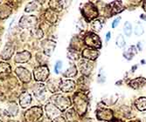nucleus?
Segmentation results:
<instances>
[{
	"instance_id": "1",
	"label": "nucleus",
	"mask_w": 146,
	"mask_h": 122,
	"mask_svg": "<svg viewBox=\"0 0 146 122\" xmlns=\"http://www.w3.org/2000/svg\"><path fill=\"white\" fill-rule=\"evenodd\" d=\"M74 108L76 112L80 115L84 114L87 111V107H88L87 97L82 93H77L74 96Z\"/></svg>"
},
{
	"instance_id": "2",
	"label": "nucleus",
	"mask_w": 146,
	"mask_h": 122,
	"mask_svg": "<svg viewBox=\"0 0 146 122\" xmlns=\"http://www.w3.org/2000/svg\"><path fill=\"white\" fill-rule=\"evenodd\" d=\"M82 11V14L87 21H91L98 16V11L96 6L90 2L86 3L83 5Z\"/></svg>"
},
{
	"instance_id": "3",
	"label": "nucleus",
	"mask_w": 146,
	"mask_h": 122,
	"mask_svg": "<svg viewBox=\"0 0 146 122\" xmlns=\"http://www.w3.org/2000/svg\"><path fill=\"white\" fill-rule=\"evenodd\" d=\"M84 43L95 49H100L102 47V44H101V39L100 38L93 32H88L85 38H84Z\"/></svg>"
},
{
	"instance_id": "4",
	"label": "nucleus",
	"mask_w": 146,
	"mask_h": 122,
	"mask_svg": "<svg viewBox=\"0 0 146 122\" xmlns=\"http://www.w3.org/2000/svg\"><path fill=\"white\" fill-rule=\"evenodd\" d=\"M52 101L55 104V106L60 108V110H65L71 105V101L69 100V98L66 97V96H62L60 94H58V95H55L54 97L52 98Z\"/></svg>"
},
{
	"instance_id": "5",
	"label": "nucleus",
	"mask_w": 146,
	"mask_h": 122,
	"mask_svg": "<svg viewBox=\"0 0 146 122\" xmlns=\"http://www.w3.org/2000/svg\"><path fill=\"white\" fill-rule=\"evenodd\" d=\"M33 74H34V78L36 80L45 81L49 75V69H48V67L46 65L39 66L35 69V71L33 72Z\"/></svg>"
},
{
	"instance_id": "6",
	"label": "nucleus",
	"mask_w": 146,
	"mask_h": 122,
	"mask_svg": "<svg viewBox=\"0 0 146 122\" xmlns=\"http://www.w3.org/2000/svg\"><path fill=\"white\" fill-rule=\"evenodd\" d=\"M79 68L83 75L88 76L91 73L93 68H94V65L92 62H90V60L82 59L79 61Z\"/></svg>"
},
{
	"instance_id": "7",
	"label": "nucleus",
	"mask_w": 146,
	"mask_h": 122,
	"mask_svg": "<svg viewBox=\"0 0 146 122\" xmlns=\"http://www.w3.org/2000/svg\"><path fill=\"white\" fill-rule=\"evenodd\" d=\"M96 116L99 120H104V121H110L113 119V112L110 109H102L99 110L96 113Z\"/></svg>"
},
{
	"instance_id": "8",
	"label": "nucleus",
	"mask_w": 146,
	"mask_h": 122,
	"mask_svg": "<svg viewBox=\"0 0 146 122\" xmlns=\"http://www.w3.org/2000/svg\"><path fill=\"white\" fill-rule=\"evenodd\" d=\"M99 56V51L96 49L86 48L82 51V57L88 60H95Z\"/></svg>"
},
{
	"instance_id": "9",
	"label": "nucleus",
	"mask_w": 146,
	"mask_h": 122,
	"mask_svg": "<svg viewBox=\"0 0 146 122\" xmlns=\"http://www.w3.org/2000/svg\"><path fill=\"white\" fill-rule=\"evenodd\" d=\"M37 22V18L33 16H24L20 20H19V25L23 28H28L30 26L35 25Z\"/></svg>"
},
{
	"instance_id": "10",
	"label": "nucleus",
	"mask_w": 146,
	"mask_h": 122,
	"mask_svg": "<svg viewBox=\"0 0 146 122\" xmlns=\"http://www.w3.org/2000/svg\"><path fill=\"white\" fill-rule=\"evenodd\" d=\"M75 87V83L74 81L73 80H69V79H67V80H61L60 82V89L64 92H72L74 91Z\"/></svg>"
},
{
	"instance_id": "11",
	"label": "nucleus",
	"mask_w": 146,
	"mask_h": 122,
	"mask_svg": "<svg viewBox=\"0 0 146 122\" xmlns=\"http://www.w3.org/2000/svg\"><path fill=\"white\" fill-rule=\"evenodd\" d=\"M108 9L110 10V14L111 16L116 14V13H119L121 12L123 10V3L120 2V1H115V2H112L111 4H110L108 5Z\"/></svg>"
},
{
	"instance_id": "12",
	"label": "nucleus",
	"mask_w": 146,
	"mask_h": 122,
	"mask_svg": "<svg viewBox=\"0 0 146 122\" xmlns=\"http://www.w3.org/2000/svg\"><path fill=\"white\" fill-rule=\"evenodd\" d=\"M145 84H146V78L143 77H139V78H136L134 79H132L129 82V86L133 89H140Z\"/></svg>"
},
{
	"instance_id": "13",
	"label": "nucleus",
	"mask_w": 146,
	"mask_h": 122,
	"mask_svg": "<svg viewBox=\"0 0 146 122\" xmlns=\"http://www.w3.org/2000/svg\"><path fill=\"white\" fill-rule=\"evenodd\" d=\"M16 73H17V74L19 75V77L20 78L21 80L25 81V82H28V81H30L31 75H30V73L27 70H25L24 68H17Z\"/></svg>"
},
{
	"instance_id": "14",
	"label": "nucleus",
	"mask_w": 146,
	"mask_h": 122,
	"mask_svg": "<svg viewBox=\"0 0 146 122\" xmlns=\"http://www.w3.org/2000/svg\"><path fill=\"white\" fill-rule=\"evenodd\" d=\"M43 43H44L43 48H44L46 54L48 56H50L55 48V43L52 42V41H50V40H46V41H44Z\"/></svg>"
},
{
	"instance_id": "15",
	"label": "nucleus",
	"mask_w": 146,
	"mask_h": 122,
	"mask_svg": "<svg viewBox=\"0 0 146 122\" xmlns=\"http://www.w3.org/2000/svg\"><path fill=\"white\" fill-rule=\"evenodd\" d=\"M46 109L47 115H48L49 118H54V117L59 115V113H60V111L57 109V107L54 106H52V105H51V104L46 106Z\"/></svg>"
},
{
	"instance_id": "16",
	"label": "nucleus",
	"mask_w": 146,
	"mask_h": 122,
	"mask_svg": "<svg viewBox=\"0 0 146 122\" xmlns=\"http://www.w3.org/2000/svg\"><path fill=\"white\" fill-rule=\"evenodd\" d=\"M137 48H136V46H130L126 51H124V53H123V56H124V58L126 59H128V60H130V59H133V57L136 55L137 54Z\"/></svg>"
},
{
	"instance_id": "17",
	"label": "nucleus",
	"mask_w": 146,
	"mask_h": 122,
	"mask_svg": "<svg viewBox=\"0 0 146 122\" xmlns=\"http://www.w3.org/2000/svg\"><path fill=\"white\" fill-rule=\"evenodd\" d=\"M30 53L27 52V51H23L21 53H19L17 57H16V61L17 62H19V63H24V62H26L30 59Z\"/></svg>"
},
{
	"instance_id": "18",
	"label": "nucleus",
	"mask_w": 146,
	"mask_h": 122,
	"mask_svg": "<svg viewBox=\"0 0 146 122\" xmlns=\"http://www.w3.org/2000/svg\"><path fill=\"white\" fill-rule=\"evenodd\" d=\"M135 106L139 111H145L146 110V98L142 97L136 100Z\"/></svg>"
},
{
	"instance_id": "19",
	"label": "nucleus",
	"mask_w": 146,
	"mask_h": 122,
	"mask_svg": "<svg viewBox=\"0 0 146 122\" xmlns=\"http://www.w3.org/2000/svg\"><path fill=\"white\" fill-rule=\"evenodd\" d=\"M20 101V105L22 107H25L27 105H29L31 103V96L28 93H24L22 94V96L19 100Z\"/></svg>"
},
{
	"instance_id": "20",
	"label": "nucleus",
	"mask_w": 146,
	"mask_h": 122,
	"mask_svg": "<svg viewBox=\"0 0 146 122\" xmlns=\"http://www.w3.org/2000/svg\"><path fill=\"white\" fill-rule=\"evenodd\" d=\"M13 51H14L13 50V47L11 45H8L7 46H5V51H3L2 58L5 59H9L11 57V54L13 53Z\"/></svg>"
},
{
	"instance_id": "21",
	"label": "nucleus",
	"mask_w": 146,
	"mask_h": 122,
	"mask_svg": "<svg viewBox=\"0 0 146 122\" xmlns=\"http://www.w3.org/2000/svg\"><path fill=\"white\" fill-rule=\"evenodd\" d=\"M91 28L93 31L99 32L102 28V22L99 19H96L91 23Z\"/></svg>"
},
{
	"instance_id": "22",
	"label": "nucleus",
	"mask_w": 146,
	"mask_h": 122,
	"mask_svg": "<svg viewBox=\"0 0 146 122\" xmlns=\"http://www.w3.org/2000/svg\"><path fill=\"white\" fill-rule=\"evenodd\" d=\"M77 74V68H76V66L75 65H72L70 66L69 68L66 71V73H64V75L66 77H74L75 75Z\"/></svg>"
},
{
	"instance_id": "23",
	"label": "nucleus",
	"mask_w": 146,
	"mask_h": 122,
	"mask_svg": "<svg viewBox=\"0 0 146 122\" xmlns=\"http://www.w3.org/2000/svg\"><path fill=\"white\" fill-rule=\"evenodd\" d=\"M11 72V67L8 64L5 63H0V74L2 73H9Z\"/></svg>"
},
{
	"instance_id": "24",
	"label": "nucleus",
	"mask_w": 146,
	"mask_h": 122,
	"mask_svg": "<svg viewBox=\"0 0 146 122\" xmlns=\"http://www.w3.org/2000/svg\"><path fill=\"white\" fill-rule=\"evenodd\" d=\"M123 32L126 36L129 37L132 32V25L129 22H125L124 26H123Z\"/></svg>"
},
{
	"instance_id": "25",
	"label": "nucleus",
	"mask_w": 146,
	"mask_h": 122,
	"mask_svg": "<svg viewBox=\"0 0 146 122\" xmlns=\"http://www.w3.org/2000/svg\"><path fill=\"white\" fill-rule=\"evenodd\" d=\"M50 6L52 9L54 10H56V11H60L63 7L62 5V3L60 2V1H52L50 2Z\"/></svg>"
},
{
	"instance_id": "26",
	"label": "nucleus",
	"mask_w": 146,
	"mask_h": 122,
	"mask_svg": "<svg viewBox=\"0 0 146 122\" xmlns=\"http://www.w3.org/2000/svg\"><path fill=\"white\" fill-rule=\"evenodd\" d=\"M115 43H116V46L119 48H123L125 46V40H124L123 36V35H118V37L116 38V40H115Z\"/></svg>"
},
{
	"instance_id": "27",
	"label": "nucleus",
	"mask_w": 146,
	"mask_h": 122,
	"mask_svg": "<svg viewBox=\"0 0 146 122\" xmlns=\"http://www.w3.org/2000/svg\"><path fill=\"white\" fill-rule=\"evenodd\" d=\"M68 58L72 60H78L79 59V54L76 52V51H70L68 54Z\"/></svg>"
},
{
	"instance_id": "28",
	"label": "nucleus",
	"mask_w": 146,
	"mask_h": 122,
	"mask_svg": "<svg viewBox=\"0 0 146 122\" xmlns=\"http://www.w3.org/2000/svg\"><path fill=\"white\" fill-rule=\"evenodd\" d=\"M143 25L141 24H137V25H136V28H135V33H136V35H137V36H141V35H143Z\"/></svg>"
},
{
	"instance_id": "29",
	"label": "nucleus",
	"mask_w": 146,
	"mask_h": 122,
	"mask_svg": "<svg viewBox=\"0 0 146 122\" xmlns=\"http://www.w3.org/2000/svg\"><path fill=\"white\" fill-rule=\"evenodd\" d=\"M66 116H67V119L68 120H73L75 118L76 113H74V111L73 109H70V110H68L67 113H66Z\"/></svg>"
},
{
	"instance_id": "30",
	"label": "nucleus",
	"mask_w": 146,
	"mask_h": 122,
	"mask_svg": "<svg viewBox=\"0 0 146 122\" xmlns=\"http://www.w3.org/2000/svg\"><path fill=\"white\" fill-rule=\"evenodd\" d=\"M61 67H62V64H61V62H58L56 65H55V72H56V73H59V71H60V69L61 68Z\"/></svg>"
},
{
	"instance_id": "31",
	"label": "nucleus",
	"mask_w": 146,
	"mask_h": 122,
	"mask_svg": "<svg viewBox=\"0 0 146 122\" xmlns=\"http://www.w3.org/2000/svg\"><path fill=\"white\" fill-rule=\"evenodd\" d=\"M120 20H121V17H118L117 18H115V19L114 20V22H113V24H112V27H113V28H115V27L119 24Z\"/></svg>"
},
{
	"instance_id": "32",
	"label": "nucleus",
	"mask_w": 146,
	"mask_h": 122,
	"mask_svg": "<svg viewBox=\"0 0 146 122\" xmlns=\"http://www.w3.org/2000/svg\"><path fill=\"white\" fill-rule=\"evenodd\" d=\"M54 122H66V120L64 119V118L59 117V118H56V119L54 120Z\"/></svg>"
},
{
	"instance_id": "33",
	"label": "nucleus",
	"mask_w": 146,
	"mask_h": 122,
	"mask_svg": "<svg viewBox=\"0 0 146 122\" xmlns=\"http://www.w3.org/2000/svg\"><path fill=\"white\" fill-rule=\"evenodd\" d=\"M110 32H108L107 33V37H106V41H109V39H110Z\"/></svg>"
},
{
	"instance_id": "34",
	"label": "nucleus",
	"mask_w": 146,
	"mask_h": 122,
	"mask_svg": "<svg viewBox=\"0 0 146 122\" xmlns=\"http://www.w3.org/2000/svg\"><path fill=\"white\" fill-rule=\"evenodd\" d=\"M142 122H146V114H144L142 117Z\"/></svg>"
},
{
	"instance_id": "35",
	"label": "nucleus",
	"mask_w": 146,
	"mask_h": 122,
	"mask_svg": "<svg viewBox=\"0 0 146 122\" xmlns=\"http://www.w3.org/2000/svg\"><path fill=\"white\" fill-rule=\"evenodd\" d=\"M143 10L146 11V1H144V2L143 3Z\"/></svg>"
},
{
	"instance_id": "36",
	"label": "nucleus",
	"mask_w": 146,
	"mask_h": 122,
	"mask_svg": "<svg viewBox=\"0 0 146 122\" xmlns=\"http://www.w3.org/2000/svg\"><path fill=\"white\" fill-rule=\"evenodd\" d=\"M112 122H123V121L120 120V119H115V120H113Z\"/></svg>"
},
{
	"instance_id": "37",
	"label": "nucleus",
	"mask_w": 146,
	"mask_h": 122,
	"mask_svg": "<svg viewBox=\"0 0 146 122\" xmlns=\"http://www.w3.org/2000/svg\"><path fill=\"white\" fill-rule=\"evenodd\" d=\"M142 18H143V19L146 21V17H145V16H143H143H142Z\"/></svg>"
},
{
	"instance_id": "38",
	"label": "nucleus",
	"mask_w": 146,
	"mask_h": 122,
	"mask_svg": "<svg viewBox=\"0 0 146 122\" xmlns=\"http://www.w3.org/2000/svg\"><path fill=\"white\" fill-rule=\"evenodd\" d=\"M75 122H76V121H75Z\"/></svg>"
}]
</instances>
